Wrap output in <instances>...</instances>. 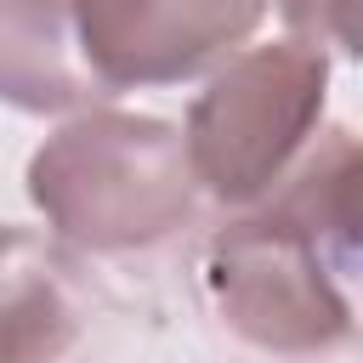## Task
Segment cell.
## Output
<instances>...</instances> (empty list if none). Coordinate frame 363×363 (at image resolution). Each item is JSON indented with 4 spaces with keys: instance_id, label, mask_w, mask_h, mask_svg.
<instances>
[{
    "instance_id": "6da1fadb",
    "label": "cell",
    "mask_w": 363,
    "mask_h": 363,
    "mask_svg": "<svg viewBox=\"0 0 363 363\" xmlns=\"http://www.w3.org/2000/svg\"><path fill=\"white\" fill-rule=\"evenodd\" d=\"M28 199L68 250L125 255L193 221L199 182L182 125L125 108H85L28 159Z\"/></svg>"
},
{
    "instance_id": "5b68a950",
    "label": "cell",
    "mask_w": 363,
    "mask_h": 363,
    "mask_svg": "<svg viewBox=\"0 0 363 363\" xmlns=\"http://www.w3.org/2000/svg\"><path fill=\"white\" fill-rule=\"evenodd\" d=\"M85 329V289L57 233L0 227V363H57Z\"/></svg>"
},
{
    "instance_id": "3957f363",
    "label": "cell",
    "mask_w": 363,
    "mask_h": 363,
    "mask_svg": "<svg viewBox=\"0 0 363 363\" xmlns=\"http://www.w3.org/2000/svg\"><path fill=\"white\" fill-rule=\"evenodd\" d=\"M204 295L255 352L318 357L352 335V306L335 289L318 238L272 204L227 221L204 244Z\"/></svg>"
},
{
    "instance_id": "8992f818",
    "label": "cell",
    "mask_w": 363,
    "mask_h": 363,
    "mask_svg": "<svg viewBox=\"0 0 363 363\" xmlns=\"http://www.w3.org/2000/svg\"><path fill=\"white\" fill-rule=\"evenodd\" d=\"M0 102L23 113H85L108 102L91 74L74 0H0Z\"/></svg>"
},
{
    "instance_id": "277c9868",
    "label": "cell",
    "mask_w": 363,
    "mask_h": 363,
    "mask_svg": "<svg viewBox=\"0 0 363 363\" xmlns=\"http://www.w3.org/2000/svg\"><path fill=\"white\" fill-rule=\"evenodd\" d=\"M267 11L272 0H74L85 62L108 96L221 68Z\"/></svg>"
},
{
    "instance_id": "52a82bcc",
    "label": "cell",
    "mask_w": 363,
    "mask_h": 363,
    "mask_svg": "<svg viewBox=\"0 0 363 363\" xmlns=\"http://www.w3.org/2000/svg\"><path fill=\"white\" fill-rule=\"evenodd\" d=\"M272 210L301 221L312 238H329V244L363 255V136H352V130L312 136V147L278 182Z\"/></svg>"
},
{
    "instance_id": "7a4b0ae2",
    "label": "cell",
    "mask_w": 363,
    "mask_h": 363,
    "mask_svg": "<svg viewBox=\"0 0 363 363\" xmlns=\"http://www.w3.org/2000/svg\"><path fill=\"white\" fill-rule=\"evenodd\" d=\"M329 96V51L312 40H267L233 51L193 96L182 142L199 193L250 210L278 193L295 159L312 147Z\"/></svg>"
},
{
    "instance_id": "ba28073f",
    "label": "cell",
    "mask_w": 363,
    "mask_h": 363,
    "mask_svg": "<svg viewBox=\"0 0 363 363\" xmlns=\"http://www.w3.org/2000/svg\"><path fill=\"white\" fill-rule=\"evenodd\" d=\"M295 40L335 45L363 62V0H278Z\"/></svg>"
}]
</instances>
